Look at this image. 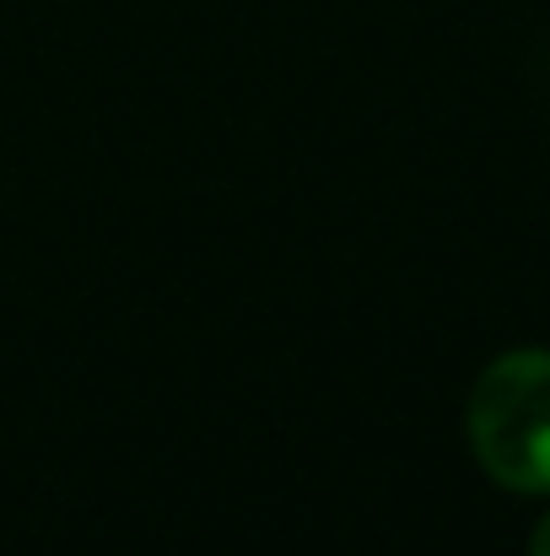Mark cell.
Returning a JSON list of instances; mask_svg holds the SVG:
<instances>
[{
	"label": "cell",
	"instance_id": "1",
	"mask_svg": "<svg viewBox=\"0 0 550 556\" xmlns=\"http://www.w3.org/2000/svg\"><path fill=\"white\" fill-rule=\"evenodd\" d=\"M470 448L508 492H550V352H508L475 378Z\"/></svg>",
	"mask_w": 550,
	"mask_h": 556
},
{
	"label": "cell",
	"instance_id": "2",
	"mask_svg": "<svg viewBox=\"0 0 550 556\" xmlns=\"http://www.w3.org/2000/svg\"><path fill=\"white\" fill-rule=\"evenodd\" d=\"M529 556H550V514L535 525V541H529Z\"/></svg>",
	"mask_w": 550,
	"mask_h": 556
}]
</instances>
